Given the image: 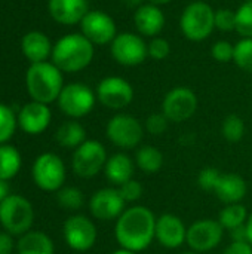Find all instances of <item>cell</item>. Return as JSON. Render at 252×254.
Returning a JSON list of instances; mask_svg holds the SVG:
<instances>
[{
	"label": "cell",
	"instance_id": "2",
	"mask_svg": "<svg viewBox=\"0 0 252 254\" xmlns=\"http://www.w3.org/2000/svg\"><path fill=\"white\" fill-rule=\"evenodd\" d=\"M94 55L95 46L82 33H71L56 40L50 58L62 73H79L92 63Z\"/></svg>",
	"mask_w": 252,
	"mask_h": 254
},
{
	"label": "cell",
	"instance_id": "23",
	"mask_svg": "<svg viewBox=\"0 0 252 254\" xmlns=\"http://www.w3.org/2000/svg\"><path fill=\"white\" fill-rule=\"evenodd\" d=\"M134 170L135 164L131 159V156L123 152H119L107 159L104 167V176L111 185L117 188L126 183L128 180L134 179Z\"/></svg>",
	"mask_w": 252,
	"mask_h": 254
},
{
	"label": "cell",
	"instance_id": "36",
	"mask_svg": "<svg viewBox=\"0 0 252 254\" xmlns=\"http://www.w3.org/2000/svg\"><path fill=\"white\" fill-rule=\"evenodd\" d=\"M215 28L220 31H236V10L220 7L215 10Z\"/></svg>",
	"mask_w": 252,
	"mask_h": 254
},
{
	"label": "cell",
	"instance_id": "42",
	"mask_svg": "<svg viewBox=\"0 0 252 254\" xmlns=\"http://www.w3.org/2000/svg\"><path fill=\"white\" fill-rule=\"evenodd\" d=\"M10 195V189H9V182L0 180V204Z\"/></svg>",
	"mask_w": 252,
	"mask_h": 254
},
{
	"label": "cell",
	"instance_id": "32",
	"mask_svg": "<svg viewBox=\"0 0 252 254\" xmlns=\"http://www.w3.org/2000/svg\"><path fill=\"white\" fill-rule=\"evenodd\" d=\"M233 63L244 71L252 74V39L242 37L235 45Z\"/></svg>",
	"mask_w": 252,
	"mask_h": 254
},
{
	"label": "cell",
	"instance_id": "30",
	"mask_svg": "<svg viewBox=\"0 0 252 254\" xmlns=\"http://www.w3.org/2000/svg\"><path fill=\"white\" fill-rule=\"evenodd\" d=\"M18 127V118L13 113V110L0 103V144L9 143V140L13 137Z\"/></svg>",
	"mask_w": 252,
	"mask_h": 254
},
{
	"label": "cell",
	"instance_id": "34",
	"mask_svg": "<svg viewBox=\"0 0 252 254\" xmlns=\"http://www.w3.org/2000/svg\"><path fill=\"white\" fill-rule=\"evenodd\" d=\"M221 174L223 173L218 168H215V167H205L198 174V186L202 190L214 192L217 185H218V182H220Z\"/></svg>",
	"mask_w": 252,
	"mask_h": 254
},
{
	"label": "cell",
	"instance_id": "41",
	"mask_svg": "<svg viewBox=\"0 0 252 254\" xmlns=\"http://www.w3.org/2000/svg\"><path fill=\"white\" fill-rule=\"evenodd\" d=\"M223 254H252V246L248 241H232Z\"/></svg>",
	"mask_w": 252,
	"mask_h": 254
},
{
	"label": "cell",
	"instance_id": "9",
	"mask_svg": "<svg viewBox=\"0 0 252 254\" xmlns=\"http://www.w3.org/2000/svg\"><path fill=\"white\" fill-rule=\"evenodd\" d=\"M108 159L104 144L98 140H86L73 152L71 167L76 176L82 179H92L104 171Z\"/></svg>",
	"mask_w": 252,
	"mask_h": 254
},
{
	"label": "cell",
	"instance_id": "14",
	"mask_svg": "<svg viewBox=\"0 0 252 254\" xmlns=\"http://www.w3.org/2000/svg\"><path fill=\"white\" fill-rule=\"evenodd\" d=\"M97 100L110 110H122L134 101L132 85L120 76H107L97 86Z\"/></svg>",
	"mask_w": 252,
	"mask_h": 254
},
{
	"label": "cell",
	"instance_id": "47",
	"mask_svg": "<svg viewBox=\"0 0 252 254\" xmlns=\"http://www.w3.org/2000/svg\"><path fill=\"white\" fill-rule=\"evenodd\" d=\"M181 254H199V253H196V252H184V253H181Z\"/></svg>",
	"mask_w": 252,
	"mask_h": 254
},
{
	"label": "cell",
	"instance_id": "38",
	"mask_svg": "<svg viewBox=\"0 0 252 254\" xmlns=\"http://www.w3.org/2000/svg\"><path fill=\"white\" fill-rule=\"evenodd\" d=\"M117 189H119V193H120V196L123 198V201L126 204L137 202L138 199H141L143 192H144L143 185L138 180H134V179H131L126 183L117 186Z\"/></svg>",
	"mask_w": 252,
	"mask_h": 254
},
{
	"label": "cell",
	"instance_id": "15",
	"mask_svg": "<svg viewBox=\"0 0 252 254\" xmlns=\"http://www.w3.org/2000/svg\"><path fill=\"white\" fill-rule=\"evenodd\" d=\"M80 33L94 45H110L117 36L114 19L102 10H89L80 21Z\"/></svg>",
	"mask_w": 252,
	"mask_h": 254
},
{
	"label": "cell",
	"instance_id": "46",
	"mask_svg": "<svg viewBox=\"0 0 252 254\" xmlns=\"http://www.w3.org/2000/svg\"><path fill=\"white\" fill-rule=\"evenodd\" d=\"M111 254H138V253H134V252H131V250H125V249H119V250L113 252Z\"/></svg>",
	"mask_w": 252,
	"mask_h": 254
},
{
	"label": "cell",
	"instance_id": "27",
	"mask_svg": "<svg viewBox=\"0 0 252 254\" xmlns=\"http://www.w3.org/2000/svg\"><path fill=\"white\" fill-rule=\"evenodd\" d=\"M137 167L146 174H156L163 167V155L159 149L150 144L140 146L135 153Z\"/></svg>",
	"mask_w": 252,
	"mask_h": 254
},
{
	"label": "cell",
	"instance_id": "10",
	"mask_svg": "<svg viewBox=\"0 0 252 254\" xmlns=\"http://www.w3.org/2000/svg\"><path fill=\"white\" fill-rule=\"evenodd\" d=\"M110 52L113 60L125 67L140 65L149 57L144 37L131 31L117 33L114 40L110 43Z\"/></svg>",
	"mask_w": 252,
	"mask_h": 254
},
{
	"label": "cell",
	"instance_id": "1",
	"mask_svg": "<svg viewBox=\"0 0 252 254\" xmlns=\"http://www.w3.org/2000/svg\"><path fill=\"white\" fill-rule=\"evenodd\" d=\"M156 216L144 205L126 208L114 225V238L120 249L144 252L156 240Z\"/></svg>",
	"mask_w": 252,
	"mask_h": 254
},
{
	"label": "cell",
	"instance_id": "40",
	"mask_svg": "<svg viewBox=\"0 0 252 254\" xmlns=\"http://www.w3.org/2000/svg\"><path fill=\"white\" fill-rule=\"evenodd\" d=\"M16 252V243L13 240V235L3 231L0 232V254H12Z\"/></svg>",
	"mask_w": 252,
	"mask_h": 254
},
{
	"label": "cell",
	"instance_id": "20",
	"mask_svg": "<svg viewBox=\"0 0 252 254\" xmlns=\"http://www.w3.org/2000/svg\"><path fill=\"white\" fill-rule=\"evenodd\" d=\"M48 10L53 21L61 25H76L91 10L88 0H49Z\"/></svg>",
	"mask_w": 252,
	"mask_h": 254
},
{
	"label": "cell",
	"instance_id": "43",
	"mask_svg": "<svg viewBox=\"0 0 252 254\" xmlns=\"http://www.w3.org/2000/svg\"><path fill=\"white\" fill-rule=\"evenodd\" d=\"M122 3L129 9H138L144 4V0H122Z\"/></svg>",
	"mask_w": 252,
	"mask_h": 254
},
{
	"label": "cell",
	"instance_id": "44",
	"mask_svg": "<svg viewBox=\"0 0 252 254\" xmlns=\"http://www.w3.org/2000/svg\"><path fill=\"white\" fill-rule=\"evenodd\" d=\"M245 228H247V238H248V243L252 246V211L251 214L248 216V220H247Z\"/></svg>",
	"mask_w": 252,
	"mask_h": 254
},
{
	"label": "cell",
	"instance_id": "7",
	"mask_svg": "<svg viewBox=\"0 0 252 254\" xmlns=\"http://www.w3.org/2000/svg\"><path fill=\"white\" fill-rule=\"evenodd\" d=\"M144 125L135 116L128 113L114 115L105 127V135L108 141L122 150L140 147L144 138Z\"/></svg>",
	"mask_w": 252,
	"mask_h": 254
},
{
	"label": "cell",
	"instance_id": "17",
	"mask_svg": "<svg viewBox=\"0 0 252 254\" xmlns=\"http://www.w3.org/2000/svg\"><path fill=\"white\" fill-rule=\"evenodd\" d=\"M18 127L28 135H39L45 132L52 121V112L48 104L39 101H30L24 104L16 115Z\"/></svg>",
	"mask_w": 252,
	"mask_h": 254
},
{
	"label": "cell",
	"instance_id": "3",
	"mask_svg": "<svg viewBox=\"0 0 252 254\" xmlns=\"http://www.w3.org/2000/svg\"><path fill=\"white\" fill-rule=\"evenodd\" d=\"M25 88L33 101L50 104L58 100L62 88V71L49 61L30 64L25 73Z\"/></svg>",
	"mask_w": 252,
	"mask_h": 254
},
{
	"label": "cell",
	"instance_id": "28",
	"mask_svg": "<svg viewBox=\"0 0 252 254\" xmlns=\"http://www.w3.org/2000/svg\"><path fill=\"white\" fill-rule=\"evenodd\" d=\"M248 216H250V213H248L245 205H242L241 202L239 204H230V205H224V208L220 211L218 222L224 229L233 231V229L245 226Z\"/></svg>",
	"mask_w": 252,
	"mask_h": 254
},
{
	"label": "cell",
	"instance_id": "24",
	"mask_svg": "<svg viewBox=\"0 0 252 254\" xmlns=\"http://www.w3.org/2000/svg\"><path fill=\"white\" fill-rule=\"evenodd\" d=\"M16 254H55V244L45 232L28 231L18 237Z\"/></svg>",
	"mask_w": 252,
	"mask_h": 254
},
{
	"label": "cell",
	"instance_id": "29",
	"mask_svg": "<svg viewBox=\"0 0 252 254\" xmlns=\"http://www.w3.org/2000/svg\"><path fill=\"white\" fill-rule=\"evenodd\" d=\"M56 195V202L61 208L67 210V211H79L83 204H85V196L83 192L79 188L74 186H62L58 192H55Z\"/></svg>",
	"mask_w": 252,
	"mask_h": 254
},
{
	"label": "cell",
	"instance_id": "48",
	"mask_svg": "<svg viewBox=\"0 0 252 254\" xmlns=\"http://www.w3.org/2000/svg\"><path fill=\"white\" fill-rule=\"evenodd\" d=\"M242 1H247V0H242Z\"/></svg>",
	"mask_w": 252,
	"mask_h": 254
},
{
	"label": "cell",
	"instance_id": "22",
	"mask_svg": "<svg viewBox=\"0 0 252 254\" xmlns=\"http://www.w3.org/2000/svg\"><path fill=\"white\" fill-rule=\"evenodd\" d=\"M248 185L245 179L236 173H223L220 177V182L214 190L215 196L224 204H239L247 196Z\"/></svg>",
	"mask_w": 252,
	"mask_h": 254
},
{
	"label": "cell",
	"instance_id": "18",
	"mask_svg": "<svg viewBox=\"0 0 252 254\" xmlns=\"http://www.w3.org/2000/svg\"><path fill=\"white\" fill-rule=\"evenodd\" d=\"M187 238V228L183 220L171 213L160 214L156 219V241L168 249L175 250L180 249Z\"/></svg>",
	"mask_w": 252,
	"mask_h": 254
},
{
	"label": "cell",
	"instance_id": "45",
	"mask_svg": "<svg viewBox=\"0 0 252 254\" xmlns=\"http://www.w3.org/2000/svg\"><path fill=\"white\" fill-rule=\"evenodd\" d=\"M149 3H153V4H157V6H162V4H168L171 3L172 0H147Z\"/></svg>",
	"mask_w": 252,
	"mask_h": 254
},
{
	"label": "cell",
	"instance_id": "16",
	"mask_svg": "<svg viewBox=\"0 0 252 254\" xmlns=\"http://www.w3.org/2000/svg\"><path fill=\"white\" fill-rule=\"evenodd\" d=\"M126 210V202L119 193L117 188H102L89 199L91 216L101 222L117 220Z\"/></svg>",
	"mask_w": 252,
	"mask_h": 254
},
{
	"label": "cell",
	"instance_id": "26",
	"mask_svg": "<svg viewBox=\"0 0 252 254\" xmlns=\"http://www.w3.org/2000/svg\"><path fill=\"white\" fill-rule=\"evenodd\" d=\"M22 167V156L19 150L9 144H0V180L9 182L19 173Z\"/></svg>",
	"mask_w": 252,
	"mask_h": 254
},
{
	"label": "cell",
	"instance_id": "12",
	"mask_svg": "<svg viewBox=\"0 0 252 254\" xmlns=\"http://www.w3.org/2000/svg\"><path fill=\"white\" fill-rule=\"evenodd\" d=\"M224 228L218 220L214 219H201L192 223L187 228L186 244L192 252L202 254L211 252L220 246L224 237Z\"/></svg>",
	"mask_w": 252,
	"mask_h": 254
},
{
	"label": "cell",
	"instance_id": "33",
	"mask_svg": "<svg viewBox=\"0 0 252 254\" xmlns=\"http://www.w3.org/2000/svg\"><path fill=\"white\" fill-rule=\"evenodd\" d=\"M236 31L247 39H252V0L244 1L236 9Z\"/></svg>",
	"mask_w": 252,
	"mask_h": 254
},
{
	"label": "cell",
	"instance_id": "13",
	"mask_svg": "<svg viewBox=\"0 0 252 254\" xmlns=\"http://www.w3.org/2000/svg\"><path fill=\"white\" fill-rule=\"evenodd\" d=\"M198 97L187 86H175L166 92L162 101V113L169 122L180 124L189 121L198 110Z\"/></svg>",
	"mask_w": 252,
	"mask_h": 254
},
{
	"label": "cell",
	"instance_id": "5",
	"mask_svg": "<svg viewBox=\"0 0 252 254\" xmlns=\"http://www.w3.org/2000/svg\"><path fill=\"white\" fill-rule=\"evenodd\" d=\"M34 223L33 204L22 195L10 193L0 204V225L3 231L13 237H21L31 231Z\"/></svg>",
	"mask_w": 252,
	"mask_h": 254
},
{
	"label": "cell",
	"instance_id": "21",
	"mask_svg": "<svg viewBox=\"0 0 252 254\" xmlns=\"http://www.w3.org/2000/svg\"><path fill=\"white\" fill-rule=\"evenodd\" d=\"M52 49L53 45L50 39L39 30L25 33L21 40V51L24 57L30 61V64L48 61V58L52 57Z\"/></svg>",
	"mask_w": 252,
	"mask_h": 254
},
{
	"label": "cell",
	"instance_id": "25",
	"mask_svg": "<svg viewBox=\"0 0 252 254\" xmlns=\"http://www.w3.org/2000/svg\"><path fill=\"white\" fill-rule=\"evenodd\" d=\"M86 140H88L86 138V129L76 119L62 122L55 132V141L64 149L76 150Z\"/></svg>",
	"mask_w": 252,
	"mask_h": 254
},
{
	"label": "cell",
	"instance_id": "31",
	"mask_svg": "<svg viewBox=\"0 0 252 254\" xmlns=\"http://www.w3.org/2000/svg\"><path fill=\"white\" fill-rule=\"evenodd\" d=\"M221 134L230 143H238L245 135V122L238 115H229L221 124Z\"/></svg>",
	"mask_w": 252,
	"mask_h": 254
},
{
	"label": "cell",
	"instance_id": "4",
	"mask_svg": "<svg viewBox=\"0 0 252 254\" xmlns=\"http://www.w3.org/2000/svg\"><path fill=\"white\" fill-rule=\"evenodd\" d=\"M180 28L190 42H203L215 30V10L202 0L189 3L180 18Z\"/></svg>",
	"mask_w": 252,
	"mask_h": 254
},
{
	"label": "cell",
	"instance_id": "19",
	"mask_svg": "<svg viewBox=\"0 0 252 254\" xmlns=\"http://www.w3.org/2000/svg\"><path fill=\"white\" fill-rule=\"evenodd\" d=\"M165 13L160 6L153 3H144L134 12V24L140 36L143 37H157L165 28Z\"/></svg>",
	"mask_w": 252,
	"mask_h": 254
},
{
	"label": "cell",
	"instance_id": "37",
	"mask_svg": "<svg viewBox=\"0 0 252 254\" xmlns=\"http://www.w3.org/2000/svg\"><path fill=\"white\" fill-rule=\"evenodd\" d=\"M147 52L150 58L156 61H163L171 54V43L165 37H160V36L153 37L147 43Z\"/></svg>",
	"mask_w": 252,
	"mask_h": 254
},
{
	"label": "cell",
	"instance_id": "35",
	"mask_svg": "<svg viewBox=\"0 0 252 254\" xmlns=\"http://www.w3.org/2000/svg\"><path fill=\"white\" fill-rule=\"evenodd\" d=\"M168 127H169V119L162 113V112H157V113H151L147 116L146 122H144V129L151 134V135H162L168 131Z\"/></svg>",
	"mask_w": 252,
	"mask_h": 254
},
{
	"label": "cell",
	"instance_id": "39",
	"mask_svg": "<svg viewBox=\"0 0 252 254\" xmlns=\"http://www.w3.org/2000/svg\"><path fill=\"white\" fill-rule=\"evenodd\" d=\"M211 57L217 63H232L235 57V45L229 40H218L211 46Z\"/></svg>",
	"mask_w": 252,
	"mask_h": 254
},
{
	"label": "cell",
	"instance_id": "8",
	"mask_svg": "<svg viewBox=\"0 0 252 254\" xmlns=\"http://www.w3.org/2000/svg\"><path fill=\"white\" fill-rule=\"evenodd\" d=\"M59 110L71 118V119H80L88 116L97 103V94L85 83L73 82L68 85H64L58 100Z\"/></svg>",
	"mask_w": 252,
	"mask_h": 254
},
{
	"label": "cell",
	"instance_id": "11",
	"mask_svg": "<svg viewBox=\"0 0 252 254\" xmlns=\"http://www.w3.org/2000/svg\"><path fill=\"white\" fill-rule=\"evenodd\" d=\"M62 235L65 244L71 250L83 253L95 246L98 231L95 223L89 217L83 214H73L64 222Z\"/></svg>",
	"mask_w": 252,
	"mask_h": 254
},
{
	"label": "cell",
	"instance_id": "6",
	"mask_svg": "<svg viewBox=\"0 0 252 254\" xmlns=\"http://www.w3.org/2000/svg\"><path fill=\"white\" fill-rule=\"evenodd\" d=\"M31 177L34 185L45 192H58L67 179L64 161L52 152L40 153L31 167Z\"/></svg>",
	"mask_w": 252,
	"mask_h": 254
}]
</instances>
